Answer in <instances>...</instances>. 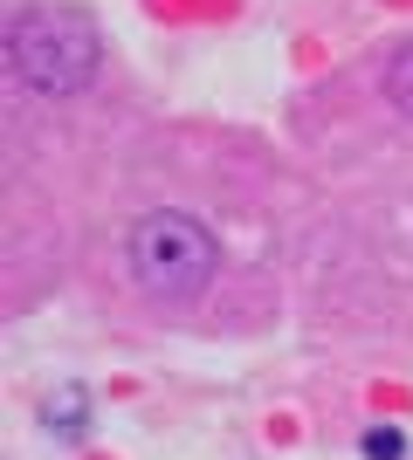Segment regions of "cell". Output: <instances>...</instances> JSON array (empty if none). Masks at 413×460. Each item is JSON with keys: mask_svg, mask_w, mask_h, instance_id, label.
Returning <instances> with one entry per match:
<instances>
[{"mask_svg": "<svg viewBox=\"0 0 413 460\" xmlns=\"http://www.w3.org/2000/svg\"><path fill=\"white\" fill-rule=\"evenodd\" d=\"M7 56L35 90H76L97 69V35L83 28V14H62V7H35V14H14L7 28Z\"/></svg>", "mask_w": 413, "mask_h": 460, "instance_id": "obj_1", "label": "cell"}, {"mask_svg": "<svg viewBox=\"0 0 413 460\" xmlns=\"http://www.w3.org/2000/svg\"><path fill=\"white\" fill-rule=\"evenodd\" d=\"M131 275L158 296H193L214 275V234L193 213H152L131 227Z\"/></svg>", "mask_w": 413, "mask_h": 460, "instance_id": "obj_2", "label": "cell"}, {"mask_svg": "<svg viewBox=\"0 0 413 460\" xmlns=\"http://www.w3.org/2000/svg\"><path fill=\"white\" fill-rule=\"evenodd\" d=\"M386 90H393L400 111H413V49H400V56H393V69H386Z\"/></svg>", "mask_w": 413, "mask_h": 460, "instance_id": "obj_3", "label": "cell"}, {"mask_svg": "<svg viewBox=\"0 0 413 460\" xmlns=\"http://www.w3.org/2000/svg\"><path fill=\"white\" fill-rule=\"evenodd\" d=\"M365 454H379V460H400V433H373V440H365Z\"/></svg>", "mask_w": 413, "mask_h": 460, "instance_id": "obj_4", "label": "cell"}]
</instances>
